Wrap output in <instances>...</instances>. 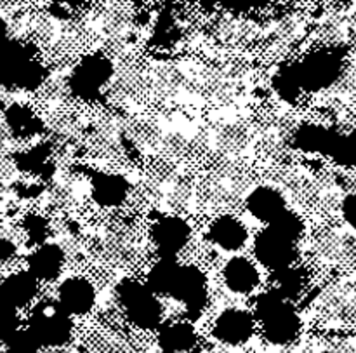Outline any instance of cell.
Here are the masks:
<instances>
[{
    "label": "cell",
    "instance_id": "5b68a950",
    "mask_svg": "<svg viewBox=\"0 0 356 353\" xmlns=\"http://www.w3.org/2000/svg\"><path fill=\"white\" fill-rule=\"evenodd\" d=\"M117 72L113 56L104 49H94L80 56L66 77L68 96L82 103H97L108 96Z\"/></svg>",
    "mask_w": 356,
    "mask_h": 353
},
{
    "label": "cell",
    "instance_id": "83f0119b",
    "mask_svg": "<svg viewBox=\"0 0 356 353\" xmlns=\"http://www.w3.org/2000/svg\"><path fill=\"white\" fill-rule=\"evenodd\" d=\"M198 343V334L188 319L159 327V347L165 353H188Z\"/></svg>",
    "mask_w": 356,
    "mask_h": 353
},
{
    "label": "cell",
    "instance_id": "2e32d148",
    "mask_svg": "<svg viewBox=\"0 0 356 353\" xmlns=\"http://www.w3.org/2000/svg\"><path fill=\"white\" fill-rule=\"evenodd\" d=\"M252 237L245 219L233 211L212 214L204 232V239L211 251H216L225 258L245 253L247 247H250Z\"/></svg>",
    "mask_w": 356,
    "mask_h": 353
},
{
    "label": "cell",
    "instance_id": "3957f363",
    "mask_svg": "<svg viewBox=\"0 0 356 353\" xmlns=\"http://www.w3.org/2000/svg\"><path fill=\"white\" fill-rule=\"evenodd\" d=\"M145 197L153 212L190 216L198 202V187L184 171L172 166L153 167L145 180Z\"/></svg>",
    "mask_w": 356,
    "mask_h": 353
},
{
    "label": "cell",
    "instance_id": "7c38bea8",
    "mask_svg": "<svg viewBox=\"0 0 356 353\" xmlns=\"http://www.w3.org/2000/svg\"><path fill=\"white\" fill-rule=\"evenodd\" d=\"M204 143L209 152L219 160L236 162L240 157L249 152L250 145L256 143V134L250 129L249 122L232 115L212 122L211 127L205 131Z\"/></svg>",
    "mask_w": 356,
    "mask_h": 353
},
{
    "label": "cell",
    "instance_id": "e575fe53",
    "mask_svg": "<svg viewBox=\"0 0 356 353\" xmlns=\"http://www.w3.org/2000/svg\"><path fill=\"white\" fill-rule=\"evenodd\" d=\"M7 348L13 353H37L40 348V343L35 338V334L30 329H16L6 340Z\"/></svg>",
    "mask_w": 356,
    "mask_h": 353
},
{
    "label": "cell",
    "instance_id": "8d00e7d4",
    "mask_svg": "<svg viewBox=\"0 0 356 353\" xmlns=\"http://www.w3.org/2000/svg\"><path fill=\"white\" fill-rule=\"evenodd\" d=\"M16 254V246L10 239L0 235V261H7Z\"/></svg>",
    "mask_w": 356,
    "mask_h": 353
},
{
    "label": "cell",
    "instance_id": "484cf974",
    "mask_svg": "<svg viewBox=\"0 0 356 353\" xmlns=\"http://www.w3.org/2000/svg\"><path fill=\"white\" fill-rule=\"evenodd\" d=\"M49 72L35 56L0 70V84L13 91H35L47 82Z\"/></svg>",
    "mask_w": 356,
    "mask_h": 353
},
{
    "label": "cell",
    "instance_id": "4dcf8cb0",
    "mask_svg": "<svg viewBox=\"0 0 356 353\" xmlns=\"http://www.w3.org/2000/svg\"><path fill=\"white\" fill-rule=\"evenodd\" d=\"M6 124L16 138H37L44 131V122L31 108L14 103L6 110Z\"/></svg>",
    "mask_w": 356,
    "mask_h": 353
},
{
    "label": "cell",
    "instance_id": "74e56055",
    "mask_svg": "<svg viewBox=\"0 0 356 353\" xmlns=\"http://www.w3.org/2000/svg\"><path fill=\"white\" fill-rule=\"evenodd\" d=\"M6 38H9V33H7V26H6V23H2V21H0V42H3Z\"/></svg>",
    "mask_w": 356,
    "mask_h": 353
},
{
    "label": "cell",
    "instance_id": "d590c367",
    "mask_svg": "<svg viewBox=\"0 0 356 353\" xmlns=\"http://www.w3.org/2000/svg\"><path fill=\"white\" fill-rule=\"evenodd\" d=\"M339 221L356 233V190H348L336 207Z\"/></svg>",
    "mask_w": 356,
    "mask_h": 353
},
{
    "label": "cell",
    "instance_id": "7402d4cb",
    "mask_svg": "<svg viewBox=\"0 0 356 353\" xmlns=\"http://www.w3.org/2000/svg\"><path fill=\"white\" fill-rule=\"evenodd\" d=\"M68 267V249L61 242H47L35 246L26 256V270L38 282H59Z\"/></svg>",
    "mask_w": 356,
    "mask_h": 353
},
{
    "label": "cell",
    "instance_id": "5bb4252c",
    "mask_svg": "<svg viewBox=\"0 0 356 353\" xmlns=\"http://www.w3.org/2000/svg\"><path fill=\"white\" fill-rule=\"evenodd\" d=\"M312 251L320 265L330 268L353 267L356 263V233L343 223H325L312 239Z\"/></svg>",
    "mask_w": 356,
    "mask_h": 353
},
{
    "label": "cell",
    "instance_id": "8fae6325",
    "mask_svg": "<svg viewBox=\"0 0 356 353\" xmlns=\"http://www.w3.org/2000/svg\"><path fill=\"white\" fill-rule=\"evenodd\" d=\"M261 26V13H245L222 7L212 14L205 24V33L212 44L221 47H243L257 42Z\"/></svg>",
    "mask_w": 356,
    "mask_h": 353
},
{
    "label": "cell",
    "instance_id": "8992f818",
    "mask_svg": "<svg viewBox=\"0 0 356 353\" xmlns=\"http://www.w3.org/2000/svg\"><path fill=\"white\" fill-rule=\"evenodd\" d=\"M252 313L271 345H289L301 333L302 320L296 303L289 301L275 289H264L254 296Z\"/></svg>",
    "mask_w": 356,
    "mask_h": 353
},
{
    "label": "cell",
    "instance_id": "30bf717a",
    "mask_svg": "<svg viewBox=\"0 0 356 353\" xmlns=\"http://www.w3.org/2000/svg\"><path fill=\"white\" fill-rule=\"evenodd\" d=\"M302 244L275 225H266L252 237L250 254L271 275L302 263Z\"/></svg>",
    "mask_w": 356,
    "mask_h": 353
},
{
    "label": "cell",
    "instance_id": "cb8c5ba5",
    "mask_svg": "<svg viewBox=\"0 0 356 353\" xmlns=\"http://www.w3.org/2000/svg\"><path fill=\"white\" fill-rule=\"evenodd\" d=\"M256 317L242 306H228L214 320L212 334L218 341L228 347L247 343L256 331Z\"/></svg>",
    "mask_w": 356,
    "mask_h": 353
},
{
    "label": "cell",
    "instance_id": "9a60e30c",
    "mask_svg": "<svg viewBox=\"0 0 356 353\" xmlns=\"http://www.w3.org/2000/svg\"><path fill=\"white\" fill-rule=\"evenodd\" d=\"M209 277L207 272L197 263L181 261L176 281L167 299H172L183 308L188 320H195L205 312L209 305Z\"/></svg>",
    "mask_w": 356,
    "mask_h": 353
},
{
    "label": "cell",
    "instance_id": "d6a6232c",
    "mask_svg": "<svg viewBox=\"0 0 356 353\" xmlns=\"http://www.w3.org/2000/svg\"><path fill=\"white\" fill-rule=\"evenodd\" d=\"M52 150L49 145H35L33 148L26 150V152H21L16 157V164L19 169L26 171V173L38 174V176H45V173H52L54 167L51 162Z\"/></svg>",
    "mask_w": 356,
    "mask_h": 353
},
{
    "label": "cell",
    "instance_id": "f546056e",
    "mask_svg": "<svg viewBox=\"0 0 356 353\" xmlns=\"http://www.w3.org/2000/svg\"><path fill=\"white\" fill-rule=\"evenodd\" d=\"M38 288H40V282L28 270H21L9 275L0 284V295L14 308H23V306H28L37 298Z\"/></svg>",
    "mask_w": 356,
    "mask_h": 353
},
{
    "label": "cell",
    "instance_id": "52a82bcc",
    "mask_svg": "<svg viewBox=\"0 0 356 353\" xmlns=\"http://www.w3.org/2000/svg\"><path fill=\"white\" fill-rule=\"evenodd\" d=\"M94 253L110 267H132L138 263L143 253L141 230L127 216L111 218L94 235Z\"/></svg>",
    "mask_w": 356,
    "mask_h": 353
},
{
    "label": "cell",
    "instance_id": "ba28073f",
    "mask_svg": "<svg viewBox=\"0 0 356 353\" xmlns=\"http://www.w3.org/2000/svg\"><path fill=\"white\" fill-rule=\"evenodd\" d=\"M113 296L125 319L138 329L153 331L163 324V299L143 279L122 277L113 288Z\"/></svg>",
    "mask_w": 356,
    "mask_h": 353
},
{
    "label": "cell",
    "instance_id": "277c9868",
    "mask_svg": "<svg viewBox=\"0 0 356 353\" xmlns=\"http://www.w3.org/2000/svg\"><path fill=\"white\" fill-rule=\"evenodd\" d=\"M197 187L202 207L211 209L212 214H216L235 211V207L242 205L252 181L249 173L238 164L221 160L218 166L205 171Z\"/></svg>",
    "mask_w": 356,
    "mask_h": 353
},
{
    "label": "cell",
    "instance_id": "ac0fdd59",
    "mask_svg": "<svg viewBox=\"0 0 356 353\" xmlns=\"http://www.w3.org/2000/svg\"><path fill=\"white\" fill-rule=\"evenodd\" d=\"M266 272L252 258V254H233L225 258L219 268V281L222 289L233 296H257L266 279Z\"/></svg>",
    "mask_w": 356,
    "mask_h": 353
},
{
    "label": "cell",
    "instance_id": "e0dca14e",
    "mask_svg": "<svg viewBox=\"0 0 356 353\" xmlns=\"http://www.w3.org/2000/svg\"><path fill=\"white\" fill-rule=\"evenodd\" d=\"M28 329L35 334L40 347H63L72 338L73 320L56 299H44L33 306Z\"/></svg>",
    "mask_w": 356,
    "mask_h": 353
},
{
    "label": "cell",
    "instance_id": "9c48e42d",
    "mask_svg": "<svg viewBox=\"0 0 356 353\" xmlns=\"http://www.w3.org/2000/svg\"><path fill=\"white\" fill-rule=\"evenodd\" d=\"M195 228L188 216L155 212L146 230V242L153 258L183 260L193 247Z\"/></svg>",
    "mask_w": 356,
    "mask_h": 353
},
{
    "label": "cell",
    "instance_id": "6da1fadb",
    "mask_svg": "<svg viewBox=\"0 0 356 353\" xmlns=\"http://www.w3.org/2000/svg\"><path fill=\"white\" fill-rule=\"evenodd\" d=\"M312 19L299 7L285 6L261 13L257 44L264 54L278 63L296 58L299 49L312 37Z\"/></svg>",
    "mask_w": 356,
    "mask_h": 353
},
{
    "label": "cell",
    "instance_id": "f35d334b",
    "mask_svg": "<svg viewBox=\"0 0 356 353\" xmlns=\"http://www.w3.org/2000/svg\"><path fill=\"white\" fill-rule=\"evenodd\" d=\"M353 110H355L353 113H355V117H356V100H355V108H353Z\"/></svg>",
    "mask_w": 356,
    "mask_h": 353
},
{
    "label": "cell",
    "instance_id": "d4e9b609",
    "mask_svg": "<svg viewBox=\"0 0 356 353\" xmlns=\"http://www.w3.org/2000/svg\"><path fill=\"white\" fill-rule=\"evenodd\" d=\"M146 89H149L148 68L127 61L125 65L117 66L106 97L117 104H127L139 100Z\"/></svg>",
    "mask_w": 356,
    "mask_h": 353
},
{
    "label": "cell",
    "instance_id": "f1b7e54d",
    "mask_svg": "<svg viewBox=\"0 0 356 353\" xmlns=\"http://www.w3.org/2000/svg\"><path fill=\"white\" fill-rule=\"evenodd\" d=\"M270 87L277 100L287 107H298L306 100V94L302 93L298 77H296L292 59L278 63L277 70L271 75Z\"/></svg>",
    "mask_w": 356,
    "mask_h": 353
},
{
    "label": "cell",
    "instance_id": "ffe728a7",
    "mask_svg": "<svg viewBox=\"0 0 356 353\" xmlns=\"http://www.w3.org/2000/svg\"><path fill=\"white\" fill-rule=\"evenodd\" d=\"M242 207L249 219L266 226L284 214L289 205V195L275 181H261L252 183L242 202Z\"/></svg>",
    "mask_w": 356,
    "mask_h": 353
},
{
    "label": "cell",
    "instance_id": "44dd1931",
    "mask_svg": "<svg viewBox=\"0 0 356 353\" xmlns=\"http://www.w3.org/2000/svg\"><path fill=\"white\" fill-rule=\"evenodd\" d=\"M56 301L72 317H82L92 312L97 301V288L89 275H65L56 288Z\"/></svg>",
    "mask_w": 356,
    "mask_h": 353
},
{
    "label": "cell",
    "instance_id": "4fadbf2b",
    "mask_svg": "<svg viewBox=\"0 0 356 353\" xmlns=\"http://www.w3.org/2000/svg\"><path fill=\"white\" fill-rule=\"evenodd\" d=\"M134 183L122 171L99 167L87 173V198L103 212L124 211L134 197Z\"/></svg>",
    "mask_w": 356,
    "mask_h": 353
},
{
    "label": "cell",
    "instance_id": "7a4b0ae2",
    "mask_svg": "<svg viewBox=\"0 0 356 353\" xmlns=\"http://www.w3.org/2000/svg\"><path fill=\"white\" fill-rule=\"evenodd\" d=\"M296 77L306 97L336 91L350 70L348 49L312 45L302 54L292 58Z\"/></svg>",
    "mask_w": 356,
    "mask_h": 353
},
{
    "label": "cell",
    "instance_id": "ab89813d",
    "mask_svg": "<svg viewBox=\"0 0 356 353\" xmlns=\"http://www.w3.org/2000/svg\"><path fill=\"white\" fill-rule=\"evenodd\" d=\"M0 341H2V338H0Z\"/></svg>",
    "mask_w": 356,
    "mask_h": 353
},
{
    "label": "cell",
    "instance_id": "836d02e7",
    "mask_svg": "<svg viewBox=\"0 0 356 353\" xmlns=\"http://www.w3.org/2000/svg\"><path fill=\"white\" fill-rule=\"evenodd\" d=\"M24 233H26L30 244L35 246H40V244L47 242L49 235H51V225H49L47 219L44 216L38 214H30L24 218L23 221Z\"/></svg>",
    "mask_w": 356,
    "mask_h": 353
},
{
    "label": "cell",
    "instance_id": "d6986e66",
    "mask_svg": "<svg viewBox=\"0 0 356 353\" xmlns=\"http://www.w3.org/2000/svg\"><path fill=\"white\" fill-rule=\"evenodd\" d=\"M339 134L341 127L334 125L332 122H294L291 129L289 145H291V152L294 153L329 159Z\"/></svg>",
    "mask_w": 356,
    "mask_h": 353
},
{
    "label": "cell",
    "instance_id": "4316f807",
    "mask_svg": "<svg viewBox=\"0 0 356 353\" xmlns=\"http://www.w3.org/2000/svg\"><path fill=\"white\" fill-rule=\"evenodd\" d=\"M270 279L271 289L292 303H298L299 299L305 298L312 289V270L305 263H298L277 274H271Z\"/></svg>",
    "mask_w": 356,
    "mask_h": 353
},
{
    "label": "cell",
    "instance_id": "1f68e13d",
    "mask_svg": "<svg viewBox=\"0 0 356 353\" xmlns=\"http://www.w3.org/2000/svg\"><path fill=\"white\" fill-rule=\"evenodd\" d=\"M329 160L343 169H356V125L341 129Z\"/></svg>",
    "mask_w": 356,
    "mask_h": 353
},
{
    "label": "cell",
    "instance_id": "603a6c76",
    "mask_svg": "<svg viewBox=\"0 0 356 353\" xmlns=\"http://www.w3.org/2000/svg\"><path fill=\"white\" fill-rule=\"evenodd\" d=\"M94 146L106 157H127L136 139L131 129L117 115H104L94 124ZM138 146V143H136Z\"/></svg>",
    "mask_w": 356,
    "mask_h": 353
}]
</instances>
